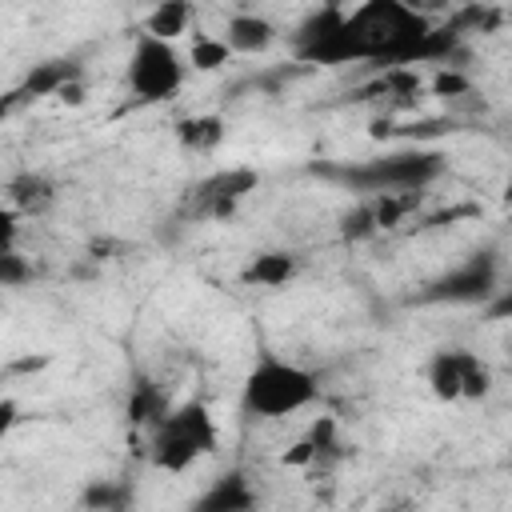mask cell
I'll list each match as a JSON object with an SVG mask.
<instances>
[{"mask_svg":"<svg viewBox=\"0 0 512 512\" xmlns=\"http://www.w3.org/2000/svg\"><path fill=\"white\" fill-rule=\"evenodd\" d=\"M52 200L56 188L40 172H20L16 180H8V208H16L20 216H40L44 208H52Z\"/></svg>","mask_w":512,"mask_h":512,"instance_id":"8fae6325","label":"cell"},{"mask_svg":"<svg viewBox=\"0 0 512 512\" xmlns=\"http://www.w3.org/2000/svg\"><path fill=\"white\" fill-rule=\"evenodd\" d=\"M256 504V492L248 488V480L240 476V472H228L224 480H216L200 500H196V508H204V512H244V508H252Z\"/></svg>","mask_w":512,"mask_h":512,"instance_id":"7c38bea8","label":"cell"},{"mask_svg":"<svg viewBox=\"0 0 512 512\" xmlns=\"http://www.w3.org/2000/svg\"><path fill=\"white\" fill-rule=\"evenodd\" d=\"M496 288H500L496 252H472L460 264H452L444 276H436L420 300H428V304H480L484 308Z\"/></svg>","mask_w":512,"mask_h":512,"instance_id":"52a82bcc","label":"cell"},{"mask_svg":"<svg viewBox=\"0 0 512 512\" xmlns=\"http://www.w3.org/2000/svg\"><path fill=\"white\" fill-rule=\"evenodd\" d=\"M340 232H344V240H364V236H372V232H380V224H376V212H372V200H364V204H356L348 216H344V224H340Z\"/></svg>","mask_w":512,"mask_h":512,"instance_id":"e0dca14e","label":"cell"},{"mask_svg":"<svg viewBox=\"0 0 512 512\" xmlns=\"http://www.w3.org/2000/svg\"><path fill=\"white\" fill-rule=\"evenodd\" d=\"M232 56H236V52L228 48L224 36H212V32L192 36V48H188V64H192V72H216V68H224Z\"/></svg>","mask_w":512,"mask_h":512,"instance_id":"2e32d148","label":"cell"},{"mask_svg":"<svg viewBox=\"0 0 512 512\" xmlns=\"http://www.w3.org/2000/svg\"><path fill=\"white\" fill-rule=\"evenodd\" d=\"M76 76H80V68H76V64H68V60L40 64V68H32V76L24 80L20 96H60V88H64L68 80H76Z\"/></svg>","mask_w":512,"mask_h":512,"instance_id":"9a60e30c","label":"cell"},{"mask_svg":"<svg viewBox=\"0 0 512 512\" xmlns=\"http://www.w3.org/2000/svg\"><path fill=\"white\" fill-rule=\"evenodd\" d=\"M184 72H188V64H184L176 40H160L144 28L132 36L128 64H124V84L140 104L172 100L184 88Z\"/></svg>","mask_w":512,"mask_h":512,"instance_id":"277c9868","label":"cell"},{"mask_svg":"<svg viewBox=\"0 0 512 512\" xmlns=\"http://www.w3.org/2000/svg\"><path fill=\"white\" fill-rule=\"evenodd\" d=\"M484 316H488V320H512V276L500 280V288H496L492 300L484 304Z\"/></svg>","mask_w":512,"mask_h":512,"instance_id":"d6986e66","label":"cell"},{"mask_svg":"<svg viewBox=\"0 0 512 512\" xmlns=\"http://www.w3.org/2000/svg\"><path fill=\"white\" fill-rule=\"evenodd\" d=\"M296 56L304 64H432L452 48V32L436 28L424 8L408 0H360L356 8L312 12L296 28Z\"/></svg>","mask_w":512,"mask_h":512,"instance_id":"6da1fadb","label":"cell"},{"mask_svg":"<svg viewBox=\"0 0 512 512\" xmlns=\"http://www.w3.org/2000/svg\"><path fill=\"white\" fill-rule=\"evenodd\" d=\"M316 396H320L316 372L280 356H260L240 384V408L256 420H288L312 408Z\"/></svg>","mask_w":512,"mask_h":512,"instance_id":"3957f363","label":"cell"},{"mask_svg":"<svg viewBox=\"0 0 512 512\" xmlns=\"http://www.w3.org/2000/svg\"><path fill=\"white\" fill-rule=\"evenodd\" d=\"M296 256L292 252H256L244 268V280L256 288H284L296 276Z\"/></svg>","mask_w":512,"mask_h":512,"instance_id":"4fadbf2b","label":"cell"},{"mask_svg":"<svg viewBox=\"0 0 512 512\" xmlns=\"http://www.w3.org/2000/svg\"><path fill=\"white\" fill-rule=\"evenodd\" d=\"M432 96H468L472 92V80H468V72H456V68H448V64H440V72L432 76Z\"/></svg>","mask_w":512,"mask_h":512,"instance_id":"ac0fdd59","label":"cell"},{"mask_svg":"<svg viewBox=\"0 0 512 512\" xmlns=\"http://www.w3.org/2000/svg\"><path fill=\"white\" fill-rule=\"evenodd\" d=\"M260 184V172L256 168H244V164H232V168H220L212 176H204L196 188H192V212L196 216H208V220H224L236 212V204L256 192Z\"/></svg>","mask_w":512,"mask_h":512,"instance_id":"ba28073f","label":"cell"},{"mask_svg":"<svg viewBox=\"0 0 512 512\" xmlns=\"http://www.w3.org/2000/svg\"><path fill=\"white\" fill-rule=\"evenodd\" d=\"M216 444H220V424L204 400H184L176 408H164L148 424V460L168 476L196 468L204 456L216 452Z\"/></svg>","mask_w":512,"mask_h":512,"instance_id":"7a4b0ae2","label":"cell"},{"mask_svg":"<svg viewBox=\"0 0 512 512\" xmlns=\"http://www.w3.org/2000/svg\"><path fill=\"white\" fill-rule=\"evenodd\" d=\"M424 384L440 404L484 400L492 392V364L472 348H440L424 364Z\"/></svg>","mask_w":512,"mask_h":512,"instance_id":"8992f818","label":"cell"},{"mask_svg":"<svg viewBox=\"0 0 512 512\" xmlns=\"http://www.w3.org/2000/svg\"><path fill=\"white\" fill-rule=\"evenodd\" d=\"M224 136H228V124H224V116H216V112H192V116H184V120L176 124L180 148H184V152H196V156H212V152L224 144Z\"/></svg>","mask_w":512,"mask_h":512,"instance_id":"30bf717a","label":"cell"},{"mask_svg":"<svg viewBox=\"0 0 512 512\" xmlns=\"http://www.w3.org/2000/svg\"><path fill=\"white\" fill-rule=\"evenodd\" d=\"M440 168H444L440 152L404 148V152L376 156V160H364V164L348 168L344 180L352 188H364L368 196H376V192H424V184H432L440 176Z\"/></svg>","mask_w":512,"mask_h":512,"instance_id":"5b68a950","label":"cell"},{"mask_svg":"<svg viewBox=\"0 0 512 512\" xmlns=\"http://www.w3.org/2000/svg\"><path fill=\"white\" fill-rule=\"evenodd\" d=\"M276 24L260 12H232L224 20V40L236 56H264L272 44H276Z\"/></svg>","mask_w":512,"mask_h":512,"instance_id":"9c48e42d","label":"cell"},{"mask_svg":"<svg viewBox=\"0 0 512 512\" xmlns=\"http://www.w3.org/2000/svg\"><path fill=\"white\" fill-rule=\"evenodd\" d=\"M192 24V4L188 0H156L152 12L144 16V32L160 36V40H180Z\"/></svg>","mask_w":512,"mask_h":512,"instance_id":"5bb4252c","label":"cell"}]
</instances>
